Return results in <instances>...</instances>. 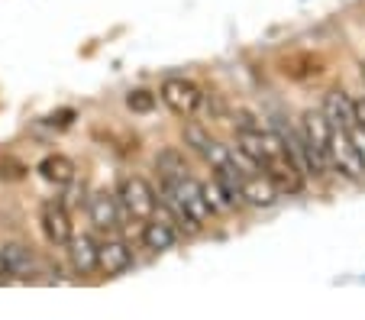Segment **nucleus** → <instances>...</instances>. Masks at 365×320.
<instances>
[{"label":"nucleus","instance_id":"20","mask_svg":"<svg viewBox=\"0 0 365 320\" xmlns=\"http://www.w3.org/2000/svg\"><path fill=\"white\" fill-rule=\"evenodd\" d=\"M359 71H362V81H365V58H362V62H359Z\"/></svg>","mask_w":365,"mask_h":320},{"label":"nucleus","instance_id":"2","mask_svg":"<svg viewBox=\"0 0 365 320\" xmlns=\"http://www.w3.org/2000/svg\"><path fill=\"white\" fill-rule=\"evenodd\" d=\"M117 197H120V207H123L133 220L145 223L155 217V191H152V185L145 178H139V175H130V178L120 181Z\"/></svg>","mask_w":365,"mask_h":320},{"label":"nucleus","instance_id":"4","mask_svg":"<svg viewBox=\"0 0 365 320\" xmlns=\"http://www.w3.org/2000/svg\"><path fill=\"white\" fill-rule=\"evenodd\" d=\"M330 168L339 172L343 178H362L365 175V162H362V155H359L356 143H352V136L346 130H339V126H333V136H330Z\"/></svg>","mask_w":365,"mask_h":320},{"label":"nucleus","instance_id":"15","mask_svg":"<svg viewBox=\"0 0 365 320\" xmlns=\"http://www.w3.org/2000/svg\"><path fill=\"white\" fill-rule=\"evenodd\" d=\"M155 165H159V175H162V185H175V181H185L191 178V168H187V159L181 149L175 146H165L159 155H155Z\"/></svg>","mask_w":365,"mask_h":320},{"label":"nucleus","instance_id":"18","mask_svg":"<svg viewBox=\"0 0 365 320\" xmlns=\"http://www.w3.org/2000/svg\"><path fill=\"white\" fill-rule=\"evenodd\" d=\"M126 107H130L133 113H149L152 107H155V94H152V91H130V94H126Z\"/></svg>","mask_w":365,"mask_h":320},{"label":"nucleus","instance_id":"17","mask_svg":"<svg viewBox=\"0 0 365 320\" xmlns=\"http://www.w3.org/2000/svg\"><path fill=\"white\" fill-rule=\"evenodd\" d=\"M204 195H207V204H210V210H214V214H230V210L240 204V201H236V197L227 191V185H223L217 175L204 185Z\"/></svg>","mask_w":365,"mask_h":320},{"label":"nucleus","instance_id":"1","mask_svg":"<svg viewBox=\"0 0 365 320\" xmlns=\"http://www.w3.org/2000/svg\"><path fill=\"white\" fill-rule=\"evenodd\" d=\"M301 136L307 143V153L310 162H314V178H324L330 172V136H333V126L327 120L324 110H304L301 117Z\"/></svg>","mask_w":365,"mask_h":320},{"label":"nucleus","instance_id":"3","mask_svg":"<svg viewBox=\"0 0 365 320\" xmlns=\"http://www.w3.org/2000/svg\"><path fill=\"white\" fill-rule=\"evenodd\" d=\"M159 98H162V104L168 107V110L175 113V117H194L197 113V107H200V88L194 81H187V78H165L162 81V88H159Z\"/></svg>","mask_w":365,"mask_h":320},{"label":"nucleus","instance_id":"9","mask_svg":"<svg viewBox=\"0 0 365 320\" xmlns=\"http://www.w3.org/2000/svg\"><path fill=\"white\" fill-rule=\"evenodd\" d=\"M240 201L252 204V207H272L278 201V188L269 181V175L262 168H255L242 178V188H240Z\"/></svg>","mask_w":365,"mask_h":320},{"label":"nucleus","instance_id":"7","mask_svg":"<svg viewBox=\"0 0 365 320\" xmlns=\"http://www.w3.org/2000/svg\"><path fill=\"white\" fill-rule=\"evenodd\" d=\"M36 275V256L29 246L23 243H7L0 246V279H33Z\"/></svg>","mask_w":365,"mask_h":320},{"label":"nucleus","instance_id":"10","mask_svg":"<svg viewBox=\"0 0 365 320\" xmlns=\"http://www.w3.org/2000/svg\"><path fill=\"white\" fill-rule=\"evenodd\" d=\"M88 210H91V223H94L97 230L110 233L120 227V197L110 195V191H94Z\"/></svg>","mask_w":365,"mask_h":320},{"label":"nucleus","instance_id":"12","mask_svg":"<svg viewBox=\"0 0 365 320\" xmlns=\"http://www.w3.org/2000/svg\"><path fill=\"white\" fill-rule=\"evenodd\" d=\"M68 259H71V269H75L78 275H91V272L101 269V243H94V237H88V233L71 237Z\"/></svg>","mask_w":365,"mask_h":320},{"label":"nucleus","instance_id":"5","mask_svg":"<svg viewBox=\"0 0 365 320\" xmlns=\"http://www.w3.org/2000/svg\"><path fill=\"white\" fill-rule=\"evenodd\" d=\"M42 233L52 246H68L75 237V227H71L68 207H65L62 197H48L42 204Z\"/></svg>","mask_w":365,"mask_h":320},{"label":"nucleus","instance_id":"16","mask_svg":"<svg viewBox=\"0 0 365 320\" xmlns=\"http://www.w3.org/2000/svg\"><path fill=\"white\" fill-rule=\"evenodd\" d=\"M39 175L48 181V185H56V188H68L71 181H75V162L68 155H46L39 162Z\"/></svg>","mask_w":365,"mask_h":320},{"label":"nucleus","instance_id":"19","mask_svg":"<svg viewBox=\"0 0 365 320\" xmlns=\"http://www.w3.org/2000/svg\"><path fill=\"white\" fill-rule=\"evenodd\" d=\"M356 104V123L365 130V98H359V100H352Z\"/></svg>","mask_w":365,"mask_h":320},{"label":"nucleus","instance_id":"6","mask_svg":"<svg viewBox=\"0 0 365 320\" xmlns=\"http://www.w3.org/2000/svg\"><path fill=\"white\" fill-rule=\"evenodd\" d=\"M165 195H172L175 201H178L181 207H185L187 214L200 223V227L214 217V210H210V204H207V195H204V185H200V181L185 178V181H175V185H165Z\"/></svg>","mask_w":365,"mask_h":320},{"label":"nucleus","instance_id":"14","mask_svg":"<svg viewBox=\"0 0 365 320\" xmlns=\"http://www.w3.org/2000/svg\"><path fill=\"white\" fill-rule=\"evenodd\" d=\"M130 265H133V252L126 243H120V239L101 243V272L103 275L117 279V275H123V272L130 269Z\"/></svg>","mask_w":365,"mask_h":320},{"label":"nucleus","instance_id":"8","mask_svg":"<svg viewBox=\"0 0 365 320\" xmlns=\"http://www.w3.org/2000/svg\"><path fill=\"white\" fill-rule=\"evenodd\" d=\"M185 140H187V146H194L207 162H210V168H214V172H217V168H223V165H230V162H233V155H236V153H230L223 143H217L214 136L204 130V126H187Z\"/></svg>","mask_w":365,"mask_h":320},{"label":"nucleus","instance_id":"13","mask_svg":"<svg viewBox=\"0 0 365 320\" xmlns=\"http://www.w3.org/2000/svg\"><path fill=\"white\" fill-rule=\"evenodd\" d=\"M324 113H327V120H330V126H339V130H346V133L356 126V104L349 100V94H346L343 88H333L324 98Z\"/></svg>","mask_w":365,"mask_h":320},{"label":"nucleus","instance_id":"11","mask_svg":"<svg viewBox=\"0 0 365 320\" xmlns=\"http://www.w3.org/2000/svg\"><path fill=\"white\" fill-rule=\"evenodd\" d=\"M143 243L149 252H168L178 246V227L168 217H152L143 223Z\"/></svg>","mask_w":365,"mask_h":320}]
</instances>
